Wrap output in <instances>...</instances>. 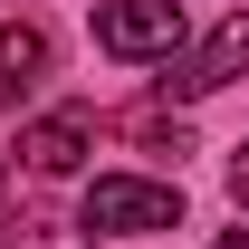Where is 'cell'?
<instances>
[{"label": "cell", "instance_id": "8992f818", "mask_svg": "<svg viewBox=\"0 0 249 249\" xmlns=\"http://www.w3.org/2000/svg\"><path fill=\"white\" fill-rule=\"evenodd\" d=\"M124 134H134L144 154H173V163L192 154V134H182V124H163V115H134V124H124Z\"/></svg>", "mask_w": 249, "mask_h": 249}, {"label": "cell", "instance_id": "5b68a950", "mask_svg": "<svg viewBox=\"0 0 249 249\" xmlns=\"http://www.w3.org/2000/svg\"><path fill=\"white\" fill-rule=\"evenodd\" d=\"M38 77H48V29L10 19V29H0V106H19Z\"/></svg>", "mask_w": 249, "mask_h": 249}, {"label": "cell", "instance_id": "277c9868", "mask_svg": "<svg viewBox=\"0 0 249 249\" xmlns=\"http://www.w3.org/2000/svg\"><path fill=\"white\" fill-rule=\"evenodd\" d=\"M87 154H96V115L87 106H58V115L19 124V163H29V173H77Z\"/></svg>", "mask_w": 249, "mask_h": 249}, {"label": "cell", "instance_id": "3957f363", "mask_svg": "<svg viewBox=\"0 0 249 249\" xmlns=\"http://www.w3.org/2000/svg\"><path fill=\"white\" fill-rule=\"evenodd\" d=\"M249 67V10H230L192 58H163V96H211V87H230Z\"/></svg>", "mask_w": 249, "mask_h": 249}, {"label": "cell", "instance_id": "6da1fadb", "mask_svg": "<svg viewBox=\"0 0 249 249\" xmlns=\"http://www.w3.org/2000/svg\"><path fill=\"white\" fill-rule=\"evenodd\" d=\"M87 230H182V192L134 182V173H96L87 182Z\"/></svg>", "mask_w": 249, "mask_h": 249}, {"label": "cell", "instance_id": "ba28073f", "mask_svg": "<svg viewBox=\"0 0 249 249\" xmlns=\"http://www.w3.org/2000/svg\"><path fill=\"white\" fill-rule=\"evenodd\" d=\"M220 249H249V240H220Z\"/></svg>", "mask_w": 249, "mask_h": 249}, {"label": "cell", "instance_id": "52a82bcc", "mask_svg": "<svg viewBox=\"0 0 249 249\" xmlns=\"http://www.w3.org/2000/svg\"><path fill=\"white\" fill-rule=\"evenodd\" d=\"M230 201L249 211V144H240V163H230Z\"/></svg>", "mask_w": 249, "mask_h": 249}, {"label": "cell", "instance_id": "7a4b0ae2", "mask_svg": "<svg viewBox=\"0 0 249 249\" xmlns=\"http://www.w3.org/2000/svg\"><path fill=\"white\" fill-rule=\"evenodd\" d=\"M96 48L106 58H173L182 48V0H106L96 10Z\"/></svg>", "mask_w": 249, "mask_h": 249}]
</instances>
